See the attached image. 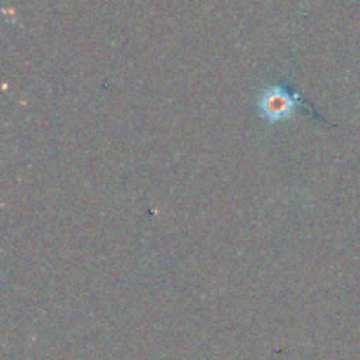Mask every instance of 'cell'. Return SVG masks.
<instances>
[{"label": "cell", "instance_id": "cell-1", "mask_svg": "<svg viewBox=\"0 0 360 360\" xmlns=\"http://www.w3.org/2000/svg\"><path fill=\"white\" fill-rule=\"evenodd\" d=\"M295 105V97L292 94H288L283 88L276 86L271 88L266 95L260 101V111L271 122H276V120L285 118L292 112Z\"/></svg>", "mask_w": 360, "mask_h": 360}]
</instances>
